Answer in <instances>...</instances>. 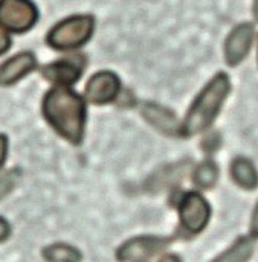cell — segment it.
<instances>
[{"label":"cell","mask_w":258,"mask_h":262,"mask_svg":"<svg viewBox=\"0 0 258 262\" xmlns=\"http://www.w3.org/2000/svg\"><path fill=\"white\" fill-rule=\"evenodd\" d=\"M43 76L52 82L73 84L81 76V69L69 61H58V63L46 66L43 69Z\"/></svg>","instance_id":"cell-13"},{"label":"cell","mask_w":258,"mask_h":262,"mask_svg":"<svg viewBox=\"0 0 258 262\" xmlns=\"http://www.w3.org/2000/svg\"><path fill=\"white\" fill-rule=\"evenodd\" d=\"M228 93L229 78L225 73L215 75L191 105L182 128L184 134L191 136L206 130L214 122Z\"/></svg>","instance_id":"cell-2"},{"label":"cell","mask_w":258,"mask_h":262,"mask_svg":"<svg viewBox=\"0 0 258 262\" xmlns=\"http://www.w3.org/2000/svg\"><path fill=\"white\" fill-rule=\"evenodd\" d=\"M37 9L29 0H0V26L12 32H25L34 26Z\"/></svg>","instance_id":"cell-4"},{"label":"cell","mask_w":258,"mask_h":262,"mask_svg":"<svg viewBox=\"0 0 258 262\" xmlns=\"http://www.w3.org/2000/svg\"><path fill=\"white\" fill-rule=\"evenodd\" d=\"M48 262H80L81 255L76 249L67 244H54L43 252Z\"/></svg>","instance_id":"cell-15"},{"label":"cell","mask_w":258,"mask_h":262,"mask_svg":"<svg viewBox=\"0 0 258 262\" xmlns=\"http://www.w3.org/2000/svg\"><path fill=\"white\" fill-rule=\"evenodd\" d=\"M5 156H6V139L5 136H0V166L5 162Z\"/></svg>","instance_id":"cell-21"},{"label":"cell","mask_w":258,"mask_h":262,"mask_svg":"<svg viewBox=\"0 0 258 262\" xmlns=\"http://www.w3.org/2000/svg\"><path fill=\"white\" fill-rule=\"evenodd\" d=\"M181 224L190 233H199L208 223L211 209L206 200L197 192H188L179 206Z\"/></svg>","instance_id":"cell-5"},{"label":"cell","mask_w":258,"mask_h":262,"mask_svg":"<svg viewBox=\"0 0 258 262\" xmlns=\"http://www.w3.org/2000/svg\"><path fill=\"white\" fill-rule=\"evenodd\" d=\"M254 40V28L248 23L239 25L228 37L225 45V58L229 66H237L248 55Z\"/></svg>","instance_id":"cell-7"},{"label":"cell","mask_w":258,"mask_h":262,"mask_svg":"<svg viewBox=\"0 0 258 262\" xmlns=\"http://www.w3.org/2000/svg\"><path fill=\"white\" fill-rule=\"evenodd\" d=\"M190 166V162H182L177 165H171V166H165L161 171H157L150 180H148V188L150 189H162V188H168L170 185H174L176 182H179L185 174H187V168Z\"/></svg>","instance_id":"cell-12"},{"label":"cell","mask_w":258,"mask_h":262,"mask_svg":"<svg viewBox=\"0 0 258 262\" xmlns=\"http://www.w3.org/2000/svg\"><path fill=\"white\" fill-rule=\"evenodd\" d=\"M251 233L252 236L258 238V204L252 213V221H251Z\"/></svg>","instance_id":"cell-19"},{"label":"cell","mask_w":258,"mask_h":262,"mask_svg":"<svg viewBox=\"0 0 258 262\" xmlns=\"http://www.w3.org/2000/svg\"><path fill=\"white\" fill-rule=\"evenodd\" d=\"M254 15L258 20V0H255V3H254Z\"/></svg>","instance_id":"cell-23"},{"label":"cell","mask_w":258,"mask_h":262,"mask_svg":"<svg viewBox=\"0 0 258 262\" xmlns=\"http://www.w3.org/2000/svg\"><path fill=\"white\" fill-rule=\"evenodd\" d=\"M254 253V241L251 238H240L225 253L212 262H248Z\"/></svg>","instance_id":"cell-14"},{"label":"cell","mask_w":258,"mask_h":262,"mask_svg":"<svg viewBox=\"0 0 258 262\" xmlns=\"http://www.w3.org/2000/svg\"><path fill=\"white\" fill-rule=\"evenodd\" d=\"M120 92V79L112 72H100L90 78L86 95L93 104H106L115 99Z\"/></svg>","instance_id":"cell-8"},{"label":"cell","mask_w":258,"mask_h":262,"mask_svg":"<svg viewBox=\"0 0 258 262\" xmlns=\"http://www.w3.org/2000/svg\"><path fill=\"white\" fill-rule=\"evenodd\" d=\"M142 115L153 127H156L157 130L165 133V134L173 136L181 131L179 122H177L174 113L164 107H159L154 104H145L142 107Z\"/></svg>","instance_id":"cell-10"},{"label":"cell","mask_w":258,"mask_h":262,"mask_svg":"<svg viewBox=\"0 0 258 262\" xmlns=\"http://www.w3.org/2000/svg\"><path fill=\"white\" fill-rule=\"evenodd\" d=\"M8 235H9V226L3 218H0V241L6 239Z\"/></svg>","instance_id":"cell-20"},{"label":"cell","mask_w":258,"mask_h":262,"mask_svg":"<svg viewBox=\"0 0 258 262\" xmlns=\"http://www.w3.org/2000/svg\"><path fill=\"white\" fill-rule=\"evenodd\" d=\"M43 113L49 124L72 143H80L84 127L83 99L63 87L51 90L43 102Z\"/></svg>","instance_id":"cell-1"},{"label":"cell","mask_w":258,"mask_h":262,"mask_svg":"<svg viewBox=\"0 0 258 262\" xmlns=\"http://www.w3.org/2000/svg\"><path fill=\"white\" fill-rule=\"evenodd\" d=\"M14 183H15V174L12 171L5 172V174L0 176V198H3L6 194H9Z\"/></svg>","instance_id":"cell-17"},{"label":"cell","mask_w":258,"mask_h":262,"mask_svg":"<svg viewBox=\"0 0 258 262\" xmlns=\"http://www.w3.org/2000/svg\"><path fill=\"white\" fill-rule=\"evenodd\" d=\"M161 262H181V259L176 255H168L167 258H164Z\"/></svg>","instance_id":"cell-22"},{"label":"cell","mask_w":258,"mask_h":262,"mask_svg":"<svg viewBox=\"0 0 258 262\" xmlns=\"http://www.w3.org/2000/svg\"><path fill=\"white\" fill-rule=\"evenodd\" d=\"M34 67H35V58L28 52L12 57L9 61H6L0 67V85H8L15 82L17 79L29 73Z\"/></svg>","instance_id":"cell-9"},{"label":"cell","mask_w":258,"mask_h":262,"mask_svg":"<svg viewBox=\"0 0 258 262\" xmlns=\"http://www.w3.org/2000/svg\"><path fill=\"white\" fill-rule=\"evenodd\" d=\"M165 239L162 238H153V236H144L136 238L126 243L116 253L118 261L121 262H141L148 259L150 256L159 253L165 247Z\"/></svg>","instance_id":"cell-6"},{"label":"cell","mask_w":258,"mask_h":262,"mask_svg":"<svg viewBox=\"0 0 258 262\" xmlns=\"http://www.w3.org/2000/svg\"><path fill=\"white\" fill-rule=\"evenodd\" d=\"M231 174L234 182L243 189H255L258 186V172L251 160L239 157L232 162Z\"/></svg>","instance_id":"cell-11"},{"label":"cell","mask_w":258,"mask_h":262,"mask_svg":"<svg viewBox=\"0 0 258 262\" xmlns=\"http://www.w3.org/2000/svg\"><path fill=\"white\" fill-rule=\"evenodd\" d=\"M9 45H11V40H9L8 34L5 32L3 28H0V54L6 52L9 49Z\"/></svg>","instance_id":"cell-18"},{"label":"cell","mask_w":258,"mask_h":262,"mask_svg":"<svg viewBox=\"0 0 258 262\" xmlns=\"http://www.w3.org/2000/svg\"><path fill=\"white\" fill-rule=\"evenodd\" d=\"M93 31V18L78 15L57 25L48 35V43L55 49H73L84 45Z\"/></svg>","instance_id":"cell-3"},{"label":"cell","mask_w":258,"mask_h":262,"mask_svg":"<svg viewBox=\"0 0 258 262\" xmlns=\"http://www.w3.org/2000/svg\"><path fill=\"white\" fill-rule=\"evenodd\" d=\"M217 177H219V169L212 162H203L202 165H199L193 176L194 183L202 189L212 188L217 182Z\"/></svg>","instance_id":"cell-16"}]
</instances>
